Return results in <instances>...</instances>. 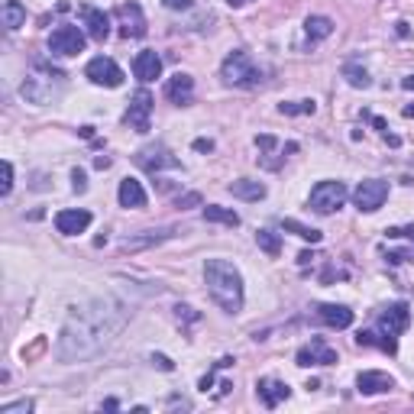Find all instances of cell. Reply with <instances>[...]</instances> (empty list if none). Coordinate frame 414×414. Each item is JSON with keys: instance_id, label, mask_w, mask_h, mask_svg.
<instances>
[{"instance_id": "cell-1", "label": "cell", "mask_w": 414, "mask_h": 414, "mask_svg": "<svg viewBox=\"0 0 414 414\" xmlns=\"http://www.w3.org/2000/svg\"><path fill=\"white\" fill-rule=\"evenodd\" d=\"M130 304L117 295L88 298V301L68 308V317L56 343V356L62 363H85V359L101 356L120 337V330L130 324Z\"/></svg>"}, {"instance_id": "cell-2", "label": "cell", "mask_w": 414, "mask_h": 414, "mask_svg": "<svg viewBox=\"0 0 414 414\" xmlns=\"http://www.w3.org/2000/svg\"><path fill=\"white\" fill-rule=\"evenodd\" d=\"M204 282H207V295L226 314H240L243 310V275H240V269L233 263H226V259H207Z\"/></svg>"}, {"instance_id": "cell-3", "label": "cell", "mask_w": 414, "mask_h": 414, "mask_svg": "<svg viewBox=\"0 0 414 414\" xmlns=\"http://www.w3.org/2000/svg\"><path fill=\"white\" fill-rule=\"evenodd\" d=\"M33 68H36V75H29L26 81H23L19 94L26 97L29 104H52L58 94H62L65 72H62V68H56V65H49V62H42V58H36V62H33Z\"/></svg>"}, {"instance_id": "cell-4", "label": "cell", "mask_w": 414, "mask_h": 414, "mask_svg": "<svg viewBox=\"0 0 414 414\" xmlns=\"http://www.w3.org/2000/svg\"><path fill=\"white\" fill-rule=\"evenodd\" d=\"M220 78H224L226 85L233 88H256L259 81H263V72L256 68V62L246 52H230V56L224 58V65H220Z\"/></svg>"}, {"instance_id": "cell-5", "label": "cell", "mask_w": 414, "mask_h": 414, "mask_svg": "<svg viewBox=\"0 0 414 414\" xmlns=\"http://www.w3.org/2000/svg\"><path fill=\"white\" fill-rule=\"evenodd\" d=\"M88 46V36L81 26H72V23H62L49 33V52L52 56H81Z\"/></svg>"}, {"instance_id": "cell-6", "label": "cell", "mask_w": 414, "mask_h": 414, "mask_svg": "<svg viewBox=\"0 0 414 414\" xmlns=\"http://www.w3.org/2000/svg\"><path fill=\"white\" fill-rule=\"evenodd\" d=\"M347 185L343 181H317L314 188H310V210H317V214H333L343 207L347 201Z\"/></svg>"}, {"instance_id": "cell-7", "label": "cell", "mask_w": 414, "mask_h": 414, "mask_svg": "<svg viewBox=\"0 0 414 414\" xmlns=\"http://www.w3.org/2000/svg\"><path fill=\"white\" fill-rule=\"evenodd\" d=\"M386 201H388V181H382V179L359 181V188L353 191V204H356L363 214H376Z\"/></svg>"}, {"instance_id": "cell-8", "label": "cell", "mask_w": 414, "mask_h": 414, "mask_svg": "<svg viewBox=\"0 0 414 414\" xmlns=\"http://www.w3.org/2000/svg\"><path fill=\"white\" fill-rule=\"evenodd\" d=\"M85 78H91V85H101V88H120L123 85V72L120 65L107 56H97L88 62L85 68Z\"/></svg>"}, {"instance_id": "cell-9", "label": "cell", "mask_w": 414, "mask_h": 414, "mask_svg": "<svg viewBox=\"0 0 414 414\" xmlns=\"http://www.w3.org/2000/svg\"><path fill=\"white\" fill-rule=\"evenodd\" d=\"M408 324H411V308H408L405 301L388 304V308L379 314V330H382V337H388V340H395L398 333H405Z\"/></svg>"}, {"instance_id": "cell-10", "label": "cell", "mask_w": 414, "mask_h": 414, "mask_svg": "<svg viewBox=\"0 0 414 414\" xmlns=\"http://www.w3.org/2000/svg\"><path fill=\"white\" fill-rule=\"evenodd\" d=\"M298 366H333L337 363V349L327 347V340L324 337H310V343H304L301 349H298Z\"/></svg>"}, {"instance_id": "cell-11", "label": "cell", "mask_w": 414, "mask_h": 414, "mask_svg": "<svg viewBox=\"0 0 414 414\" xmlns=\"http://www.w3.org/2000/svg\"><path fill=\"white\" fill-rule=\"evenodd\" d=\"M133 159H136V165H140V169H146V172L179 169V159H175V156H172L165 146H159V142H156V146H142V149L136 152Z\"/></svg>"}, {"instance_id": "cell-12", "label": "cell", "mask_w": 414, "mask_h": 414, "mask_svg": "<svg viewBox=\"0 0 414 414\" xmlns=\"http://www.w3.org/2000/svg\"><path fill=\"white\" fill-rule=\"evenodd\" d=\"M152 94L146 88H140L130 101V110H126V123H130L136 133H149V113H152Z\"/></svg>"}, {"instance_id": "cell-13", "label": "cell", "mask_w": 414, "mask_h": 414, "mask_svg": "<svg viewBox=\"0 0 414 414\" xmlns=\"http://www.w3.org/2000/svg\"><path fill=\"white\" fill-rule=\"evenodd\" d=\"M117 17H120V33L126 39H140V36H146V17H142V7L140 3H120L117 7Z\"/></svg>"}, {"instance_id": "cell-14", "label": "cell", "mask_w": 414, "mask_h": 414, "mask_svg": "<svg viewBox=\"0 0 414 414\" xmlns=\"http://www.w3.org/2000/svg\"><path fill=\"white\" fill-rule=\"evenodd\" d=\"M91 226V210H81V207H72V210H58L56 214V230L65 236H78Z\"/></svg>"}, {"instance_id": "cell-15", "label": "cell", "mask_w": 414, "mask_h": 414, "mask_svg": "<svg viewBox=\"0 0 414 414\" xmlns=\"http://www.w3.org/2000/svg\"><path fill=\"white\" fill-rule=\"evenodd\" d=\"M78 13H81V19H85V26H88V36L94 39V42H104V39L110 36V17L104 10L91 7V3H81Z\"/></svg>"}, {"instance_id": "cell-16", "label": "cell", "mask_w": 414, "mask_h": 414, "mask_svg": "<svg viewBox=\"0 0 414 414\" xmlns=\"http://www.w3.org/2000/svg\"><path fill=\"white\" fill-rule=\"evenodd\" d=\"M356 388L359 395H382V392H392L395 388V379L388 372H379V369H366L356 376Z\"/></svg>"}, {"instance_id": "cell-17", "label": "cell", "mask_w": 414, "mask_h": 414, "mask_svg": "<svg viewBox=\"0 0 414 414\" xmlns=\"http://www.w3.org/2000/svg\"><path fill=\"white\" fill-rule=\"evenodd\" d=\"M256 395H259V401L265 408H279V401H285V398L292 395V388L285 386V382H279V379H259L256 382Z\"/></svg>"}, {"instance_id": "cell-18", "label": "cell", "mask_w": 414, "mask_h": 414, "mask_svg": "<svg viewBox=\"0 0 414 414\" xmlns=\"http://www.w3.org/2000/svg\"><path fill=\"white\" fill-rule=\"evenodd\" d=\"M133 75L140 78L142 85H149V81H156V78L162 75V58L152 52V49H146V52H140V56L133 58Z\"/></svg>"}, {"instance_id": "cell-19", "label": "cell", "mask_w": 414, "mask_h": 414, "mask_svg": "<svg viewBox=\"0 0 414 414\" xmlns=\"http://www.w3.org/2000/svg\"><path fill=\"white\" fill-rule=\"evenodd\" d=\"M191 94H194V78L185 75V72H179V75H172L169 81H165V97H169L172 104H191Z\"/></svg>"}, {"instance_id": "cell-20", "label": "cell", "mask_w": 414, "mask_h": 414, "mask_svg": "<svg viewBox=\"0 0 414 414\" xmlns=\"http://www.w3.org/2000/svg\"><path fill=\"white\" fill-rule=\"evenodd\" d=\"M317 317L333 330H347L353 324V310L347 304H317Z\"/></svg>"}, {"instance_id": "cell-21", "label": "cell", "mask_w": 414, "mask_h": 414, "mask_svg": "<svg viewBox=\"0 0 414 414\" xmlns=\"http://www.w3.org/2000/svg\"><path fill=\"white\" fill-rule=\"evenodd\" d=\"M175 233V230H146V233H140V236H130V240H123L120 243V249L123 253H140V249H146V246H156V243H162V240H169V236Z\"/></svg>"}, {"instance_id": "cell-22", "label": "cell", "mask_w": 414, "mask_h": 414, "mask_svg": "<svg viewBox=\"0 0 414 414\" xmlns=\"http://www.w3.org/2000/svg\"><path fill=\"white\" fill-rule=\"evenodd\" d=\"M117 201L120 207H146V188H142L136 179H123L120 181V191H117Z\"/></svg>"}, {"instance_id": "cell-23", "label": "cell", "mask_w": 414, "mask_h": 414, "mask_svg": "<svg viewBox=\"0 0 414 414\" xmlns=\"http://www.w3.org/2000/svg\"><path fill=\"white\" fill-rule=\"evenodd\" d=\"M230 194L240 201H263L265 198V185L263 181H253V179H236L230 185Z\"/></svg>"}, {"instance_id": "cell-24", "label": "cell", "mask_w": 414, "mask_h": 414, "mask_svg": "<svg viewBox=\"0 0 414 414\" xmlns=\"http://www.w3.org/2000/svg\"><path fill=\"white\" fill-rule=\"evenodd\" d=\"M204 220H207V224L240 226V214H236V210H230V207H220V204H207L204 207Z\"/></svg>"}, {"instance_id": "cell-25", "label": "cell", "mask_w": 414, "mask_h": 414, "mask_svg": "<svg viewBox=\"0 0 414 414\" xmlns=\"http://www.w3.org/2000/svg\"><path fill=\"white\" fill-rule=\"evenodd\" d=\"M304 33H308L310 42H320V39H327L333 33V19L330 17H308L304 19Z\"/></svg>"}, {"instance_id": "cell-26", "label": "cell", "mask_w": 414, "mask_h": 414, "mask_svg": "<svg viewBox=\"0 0 414 414\" xmlns=\"http://www.w3.org/2000/svg\"><path fill=\"white\" fill-rule=\"evenodd\" d=\"M23 23H26V7L19 0H3V26L19 29Z\"/></svg>"}, {"instance_id": "cell-27", "label": "cell", "mask_w": 414, "mask_h": 414, "mask_svg": "<svg viewBox=\"0 0 414 414\" xmlns=\"http://www.w3.org/2000/svg\"><path fill=\"white\" fill-rule=\"evenodd\" d=\"M356 343H359V347H382L386 353H398V340H388V337L379 340L376 330H359V333H356Z\"/></svg>"}, {"instance_id": "cell-28", "label": "cell", "mask_w": 414, "mask_h": 414, "mask_svg": "<svg viewBox=\"0 0 414 414\" xmlns=\"http://www.w3.org/2000/svg\"><path fill=\"white\" fill-rule=\"evenodd\" d=\"M256 243L265 256H282V236L272 230H256Z\"/></svg>"}, {"instance_id": "cell-29", "label": "cell", "mask_w": 414, "mask_h": 414, "mask_svg": "<svg viewBox=\"0 0 414 414\" xmlns=\"http://www.w3.org/2000/svg\"><path fill=\"white\" fill-rule=\"evenodd\" d=\"M282 226L288 230V233L308 240V243H320V240H324V233H320V230H314V226H304V224H298V220H282Z\"/></svg>"}, {"instance_id": "cell-30", "label": "cell", "mask_w": 414, "mask_h": 414, "mask_svg": "<svg viewBox=\"0 0 414 414\" xmlns=\"http://www.w3.org/2000/svg\"><path fill=\"white\" fill-rule=\"evenodd\" d=\"M343 78H347L353 88H369V85H372V78H369L366 68L353 65V62H349V65H343Z\"/></svg>"}, {"instance_id": "cell-31", "label": "cell", "mask_w": 414, "mask_h": 414, "mask_svg": "<svg viewBox=\"0 0 414 414\" xmlns=\"http://www.w3.org/2000/svg\"><path fill=\"white\" fill-rule=\"evenodd\" d=\"M317 110V104L314 101H298V104H279V113L285 117H295V113H314Z\"/></svg>"}, {"instance_id": "cell-32", "label": "cell", "mask_w": 414, "mask_h": 414, "mask_svg": "<svg viewBox=\"0 0 414 414\" xmlns=\"http://www.w3.org/2000/svg\"><path fill=\"white\" fill-rule=\"evenodd\" d=\"M10 191H13V165L3 162V165H0V194L7 198Z\"/></svg>"}, {"instance_id": "cell-33", "label": "cell", "mask_w": 414, "mask_h": 414, "mask_svg": "<svg viewBox=\"0 0 414 414\" xmlns=\"http://www.w3.org/2000/svg\"><path fill=\"white\" fill-rule=\"evenodd\" d=\"M33 411V401L29 398H23V401H13V405H3L0 408V414H29Z\"/></svg>"}, {"instance_id": "cell-34", "label": "cell", "mask_w": 414, "mask_h": 414, "mask_svg": "<svg viewBox=\"0 0 414 414\" xmlns=\"http://www.w3.org/2000/svg\"><path fill=\"white\" fill-rule=\"evenodd\" d=\"M72 188H75V194H85V191H88V175L81 169L72 172Z\"/></svg>"}, {"instance_id": "cell-35", "label": "cell", "mask_w": 414, "mask_h": 414, "mask_svg": "<svg viewBox=\"0 0 414 414\" xmlns=\"http://www.w3.org/2000/svg\"><path fill=\"white\" fill-rule=\"evenodd\" d=\"M256 146H259L263 152H275V149H279V140L269 136V133H263V136H256Z\"/></svg>"}, {"instance_id": "cell-36", "label": "cell", "mask_w": 414, "mask_h": 414, "mask_svg": "<svg viewBox=\"0 0 414 414\" xmlns=\"http://www.w3.org/2000/svg\"><path fill=\"white\" fill-rule=\"evenodd\" d=\"M386 233L392 236V240H398V236H408V240L414 243V226H388Z\"/></svg>"}, {"instance_id": "cell-37", "label": "cell", "mask_w": 414, "mask_h": 414, "mask_svg": "<svg viewBox=\"0 0 414 414\" xmlns=\"http://www.w3.org/2000/svg\"><path fill=\"white\" fill-rule=\"evenodd\" d=\"M152 366H159L162 372H172V369H175V363H172L169 356H162V353H152Z\"/></svg>"}, {"instance_id": "cell-38", "label": "cell", "mask_w": 414, "mask_h": 414, "mask_svg": "<svg viewBox=\"0 0 414 414\" xmlns=\"http://www.w3.org/2000/svg\"><path fill=\"white\" fill-rule=\"evenodd\" d=\"M175 314H179V320H181V317H188V320H198V317H201L198 310L188 308V304H179V308H175Z\"/></svg>"}, {"instance_id": "cell-39", "label": "cell", "mask_w": 414, "mask_h": 414, "mask_svg": "<svg viewBox=\"0 0 414 414\" xmlns=\"http://www.w3.org/2000/svg\"><path fill=\"white\" fill-rule=\"evenodd\" d=\"M194 204H201V194H198V191H191V194L179 198V207H181V210H185V207H194Z\"/></svg>"}, {"instance_id": "cell-40", "label": "cell", "mask_w": 414, "mask_h": 414, "mask_svg": "<svg viewBox=\"0 0 414 414\" xmlns=\"http://www.w3.org/2000/svg\"><path fill=\"white\" fill-rule=\"evenodd\" d=\"M162 7H169V10H191V0H162Z\"/></svg>"}, {"instance_id": "cell-41", "label": "cell", "mask_w": 414, "mask_h": 414, "mask_svg": "<svg viewBox=\"0 0 414 414\" xmlns=\"http://www.w3.org/2000/svg\"><path fill=\"white\" fill-rule=\"evenodd\" d=\"M194 149H198V152H210V149H214V142H210V140H194Z\"/></svg>"}, {"instance_id": "cell-42", "label": "cell", "mask_w": 414, "mask_h": 414, "mask_svg": "<svg viewBox=\"0 0 414 414\" xmlns=\"http://www.w3.org/2000/svg\"><path fill=\"white\" fill-rule=\"evenodd\" d=\"M369 120H372V126H376V130L382 133V136L388 133V126H386V120H382V117H369Z\"/></svg>"}, {"instance_id": "cell-43", "label": "cell", "mask_w": 414, "mask_h": 414, "mask_svg": "<svg viewBox=\"0 0 414 414\" xmlns=\"http://www.w3.org/2000/svg\"><path fill=\"white\" fill-rule=\"evenodd\" d=\"M210 386H214V369H210V372H207V376L201 379V392H207Z\"/></svg>"}, {"instance_id": "cell-44", "label": "cell", "mask_w": 414, "mask_h": 414, "mask_svg": "<svg viewBox=\"0 0 414 414\" xmlns=\"http://www.w3.org/2000/svg\"><path fill=\"white\" fill-rule=\"evenodd\" d=\"M401 88H405V91H414V75L401 78Z\"/></svg>"}, {"instance_id": "cell-45", "label": "cell", "mask_w": 414, "mask_h": 414, "mask_svg": "<svg viewBox=\"0 0 414 414\" xmlns=\"http://www.w3.org/2000/svg\"><path fill=\"white\" fill-rule=\"evenodd\" d=\"M94 165H97V169H107V165H110V159H107V156H97Z\"/></svg>"}, {"instance_id": "cell-46", "label": "cell", "mask_w": 414, "mask_h": 414, "mask_svg": "<svg viewBox=\"0 0 414 414\" xmlns=\"http://www.w3.org/2000/svg\"><path fill=\"white\" fill-rule=\"evenodd\" d=\"M310 259H314V256H310V253H308V249H304V253H301V256H298V265H308V263H310Z\"/></svg>"}, {"instance_id": "cell-47", "label": "cell", "mask_w": 414, "mask_h": 414, "mask_svg": "<svg viewBox=\"0 0 414 414\" xmlns=\"http://www.w3.org/2000/svg\"><path fill=\"white\" fill-rule=\"evenodd\" d=\"M226 3H230V7H243L246 0H226Z\"/></svg>"}, {"instance_id": "cell-48", "label": "cell", "mask_w": 414, "mask_h": 414, "mask_svg": "<svg viewBox=\"0 0 414 414\" xmlns=\"http://www.w3.org/2000/svg\"><path fill=\"white\" fill-rule=\"evenodd\" d=\"M405 117H414V104L411 107H405Z\"/></svg>"}]
</instances>
